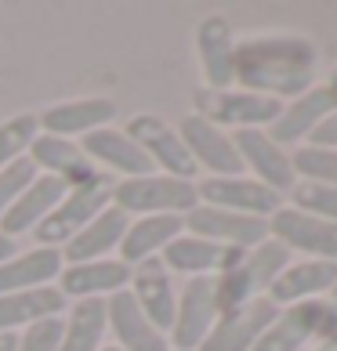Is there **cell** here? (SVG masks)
I'll use <instances>...</instances> for the list:
<instances>
[{"label":"cell","mask_w":337,"mask_h":351,"mask_svg":"<svg viewBox=\"0 0 337 351\" xmlns=\"http://www.w3.org/2000/svg\"><path fill=\"white\" fill-rule=\"evenodd\" d=\"M30 163L36 171H44L51 178L66 181L69 189L87 185V181L102 178L95 171V163H87V156L80 152V145H73L69 138H51V134H36V141L30 145Z\"/></svg>","instance_id":"23"},{"label":"cell","mask_w":337,"mask_h":351,"mask_svg":"<svg viewBox=\"0 0 337 351\" xmlns=\"http://www.w3.org/2000/svg\"><path fill=\"white\" fill-rule=\"evenodd\" d=\"M15 344H19L15 333H0V351H15Z\"/></svg>","instance_id":"39"},{"label":"cell","mask_w":337,"mask_h":351,"mask_svg":"<svg viewBox=\"0 0 337 351\" xmlns=\"http://www.w3.org/2000/svg\"><path fill=\"white\" fill-rule=\"evenodd\" d=\"M312 351H337V333H330L327 341H319V344H312Z\"/></svg>","instance_id":"38"},{"label":"cell","mask_w":337,"mask_h":351,"mask_svg":"<svg viewBox=\"0 0 337 351\" xmlns=\"http://www.w3.org/2000/svg\"><path fill=\"white\" fill-rule=\"evenodd\" d=\"M243 254L247 250H232V246L181 232V236L160 254V261H163L167 271H178V276H189V279H218L222 271H229L236 265Z\"/></svg>","instance_id":"14"},{"label":"cell","mask_w":337,"mask_h":351,"mask_svg":"<svg viewBox=\"0 0 337 351\" xmlns=\"http://www.w3.org/2000/svg\"><path fill=\"white\" fill-rule=\"evenodd\" d=\"M290 206L301 214H312L319 221H334L337 225V189L316 185V181H297L290 189Z\"/></svg>","instance_id":"33"},{"label":"cell","mask_w":337,"mask_h":351,"mask_svg":"<svg viewBox=\"0 0 337 351\" xmlns=\"http://www.w3.org/2000/svg\"><path fill=\"white\" fill-rule=\"evenodd\" d=\"M66 192H69L66 181H58L51 174H36L33 185L25 189L15 203H11V210L4 217H0V232H4L8 239L22 236V232H33L62 199H66Z\"/></svg>","instance_id":"22"},{"label":"cell","mask_w":337,"mask_h":351,"mask_svg":"<svg viewBox=\"0 0 337 351\" xmlns=\"http://www.w3.org/2000/svg\"><path fill=\"white\" fill-rule=\"evenodd\" d=\"M196 106L200 116L211 120L214 127H222L229 134H240V131H268L279 116V101L262 98L254 90H243V87H229V90H200L196 95Z\"/></svg>","instance_id":"5"},{"label":"cell","mask_w":337,"mask_h":351,"mask_svg":"<svg viewBox=\"0 0 337 351\" xmlns=\"http://www.w3.org/2000/svg\"><path fill=\"white\" fill-rule=\"evenodd\" d=\"M58 348H62V319L36 322V326L25 330L15 344V351H58Z\"/></svg>","instance_id":"35"},{"label":"cell","mask_w":337,"mask_h":351,"mask_svg":"<svg viewBox=\"0 0 337 351\" xmlns=\"http://www.w3.org/2000/svg\"><path fill=\"white\" fill-rule=\"evenodd\" d=\"M131 290L135 304L146 311V319L156 326L160 333H171V322H174V308H178V293H174V282H171V271L163 268L160 257L152 261H141L131 268Z\"/></svg>","instance_id":"17"},{"label":"cell","mask_w":337,"mask_h":351,"mask_svg":"<svg viewBox=\"0 0 337 351\" xmlns=\"http://www.w3.org/2000/svg\"><path fill=\"white\" fill-rule=\"evenodd\" d=\"M36 131H40V123H36L33 112L11 116V120L0 123V171L22 160V152L36 141Z\"/></svg>","instance_id":"32"},{"label":"cell","mask_w":337,"mask_h":351,"mask_svg":"<svg viewBox=\"0 0 337 351\" xmlns=\"http://www.w3.org/2000/svg\"><path fill=\"white\" fill-rule=\"evenodd\" d=\"M308 145H316V149H337V106L327 112V120L316 127V134L308 138Z\"/></svg>","instance_id":"36"},{"label":"cell","mask_w":337,"mask_h":351,"mask_svg":"<svg viewBox=\"0 0 337 351\" xmlns=\"http://www.w3.org/2000/svg\"><path fill=\"white\" fill-rule=\"evenodd\" d=\"M113 116H116V106L109 98H73V101L51 106L36 123H40L51 138H69V134L98 131V127H106Z\"/></svg>","instance_id":"25"},{"label":"cell","mask_w":337,"mask_h":351,"mask_svg":"<svg viewBox=\"0 0 337 351\" xmlns=\"http://www.w3.org/2000/svg\"><path fill=\"white\" fill-rule=\"evenodd\" d=\"M127 134L141 145V152L149 156L152 167H160V174L192 181L196 163H192V156L185 149V141H181L178 127H167L163 120H156V116H138V120L127 127Z\"/></svg>","instance_id":"15"},{"label":"cell","mask_w":337,"mask_h":351,"mask_svg":"<svg viewBox=\"0 0 337 351\" xmlns=\"http://www.w3.org/2000/svg\"><path fill=\"white\" fill-rule=\"evenodd\" d=\"M127 232V214L116 210V206H106L91 225H84L76 236L66 243L62 257H69V265H84V261H102L109 250H116Z\"/></svg>","instance_id":"28"},{"label":"cell","mask_w":337,"mask_h":351,"mask_svg":"<svg viewBox=\"0 0 337 351\" xmlns=\"http://www.w3.org/2000/svg\"><path fill=\"white\" fill-rule=\"evenodd\" d=\"M196 196L203 206H218V210L232 214H247V217H272L283 206V196H276L272 189H265L262 181H254L247 174L240 178H203L196 185Z\"/></svg>","instance_id":"11"},{"label":"cell","mask_w":337,"mask_h":351,"mask_svg":"<svg viewBox=\"0 0 337 351\" xmlns=\"http://www.w3.org/2000/svg\"><path fill=\"white\" fill-rule=\"evenodd\" d=\"M218 315V290H214V279H189L185 290L178 293V308H174V322H171V333L167 341L174 348L171 351H196L207 333L214 330Z\"/></svg>","instance_id":"8"},{"label":"cell","mask_w":337,"mask_h":351,"mask_svg":"<svg viewBox=\"0 0 337 351\" xmlns=\"http://www.w3.org/2000/svg\"><path fill=\"white\" fill-rule=\"evenodd\" d=\"M337 106V101L330 98V90L323 87V84H316L312 90H305V95H297L294 101H287V106L279 109V116H276V123L268 127V134H272V141H279L283 149H301V145H308V138L316 134V127L327 120V112Z\"/></svg>","instance_id":"18"},{"label":"cell","mask_w":337,"mask_h":351,"mask_svg":"<svg viewBox=\"0 0 337 351\" xmlns=\"http://www.w3.org/2000/svg\"><path fill=\"white\" fill-rule=\"evenodd\" d=\"M268 236L279 246H287L290 257H312V261H334L337 265V225L334 221H319L312 214L294 210L283 203L276 214L268 217Z\"/></svg>","instance_id":"7"},{"label":"cell","mask_w":337,"mask_h":351,"mask_svg":"<svg viewBox=\"0 0 337 351\" xmlns=\"http://www.w3.org/2000/svg\"><path fill=\"white\" fill-rule=\"evenodd\" d=\"M62 250L55 246H36V250L15 254L11 261L0 265V293H19V290H36L51 286V279L62 276Z\"/></svg>","instance_id":"27"},{"label":"cell","mask_w":337,"mask_h":351,"mask_svg":"<svg viewBox=\"0 0 337 351\" xmlns=\"http://www.w3.org/2000/svg\"><path fill=\"white\" fill-rule=\"evenodd\" d=\"M11 250H15V239H8L4 232H0V265H4V261H11V257H15Z\"/></svg>","instance_id":"37"},{"label":"cell","mask_w":337,"mask_h":351,"mask_svg":"<svg viewBox=\"0 0 337 351\" xmlns=\"http://www.w3.org/2000/svg\"><path fill=\"white\" fill-rule=\"evenodd\" d=\"M178 134L185 141V149L196 163V171H211V178H240L243 174V160L236 152V141H232L229 131L214 127L211 120H203L200 112L185 116L178 123Z\"/></svg>","instance_id":"10"},{"label":"cell","mask_w":337,"mask_h":351,"mask_svg":"<svg viewBox=\"0 0 337 351\" xmlns=\"http://www.w3.org/2000/svg\"><path fill=\"white\" fill-rule=\"evenodd\" d=\"M236 33H232L229 19L207 15L196 25V55L207 90H229L236 87Z\"/></svg>","instance_id":"13"},{"label":"cell","mask_w":337,"mask_h":351,"mask_svg":"<svg viewBox=\"0 0 337 351\" xmlns=\"http://www.w3.org/2000/svg\"><path fill=\"white\" fill-rule=\"evenodd\" d=\"M290 261H294L290 250H287V246H279L272 236L265 243H257L254 250H247L229 271H222V276L214 279L218 308L232 311V308H243V304H251V301L268 297V286L276 282V276Z\"/></svg>","instance_id":"2"},{"label":"cell","mask_w":337,"mask_h":351,"mask_svg":"<svg viewBox=\"0 0 337 351\" xmlns=\"http://www.w3.org/2000/svg\"><path fill=\"white\" fill-rule=\"evenodd\" d=\"M337 279L334 261H312V257H297L276 276V282L268 286V301L276 308H290L301 301H319L330 293V286Z\"/></svg>","instance_id":"19"},{"label":"cell","mask_w":337,"mask_h":351,"mask_svg":"<svg viewBox=\"0 0 337 351\" xmlns=\"http://www.w3.org/2000/svg\"><path fill=\"white\" fill-rule=\"evenodd\" d=\"M290 156H294L297 181H316V185H330V189H337V149L301 145V149H294Z\"/></svg>","instance_id":"31"},{"label":"cell","mask_w":337,"mask_h":351,"mask_svg":"<svg viewBox=\"0 0 337 351\" xmlns=\"http://www.w3.org/2000/svg\"><path fill=\"white\" fill-rule=\"evenodd\" d=\"M181 232H185V217H174V214L138 217L127 225L124 239H120V261L127 268H135L141 261H152V257H160Z\"/></svg>","instance_id":"24"},{"label":"cell","mask_w":337,"mask_h":351,"mask_svg":"<svg viewBox=\"0 0 337 351\" xmlns=\"http://www.w3.org/2000/svg\"><path fill=\"white\" fill-rule=\"evenodd\" d=\"M276 304L262 297V301H251L243 308H232V311H222L214 322V330L207 333V341L196 348V351H254L257 337L265 333V326L276 319Z\"/></svg>","instance_id":"16"},{"label":"cell","mask_w":337,"mask_h":351,"mask_svg":"<svg viewBox=\"0 0 337 351\" xmlns=\"http://www.w3.org/2000/svg\"><path fill=\"white\" fill-rule=\"evenodd\" d=\"M80 152L95 163H106L109 171H116L120 178H146L156 167L149 163V156L141 152V145L127 134V131H113V127H98V131L84 134Z\"/></svg>","instance_id":"20"},{"label":"cell","mask_w":337,"mask_h":351,"mask_svg":"<svg viewBox=\"0 0 337 351\" xmlns=\"http://www.w3.org/2000/svg\"><path fill=\"white\" fill-rule=\"evenodd\" d=\"M323 87H327V90H330V98L337 101V66L330 69V76H327V84H323Z\"/></svg>","instance_id":"40"},{"label":"cell","mask_w":337,"mask_h":351,"mask_svg":"<svg viewBox=\"0 0 337 351\" xmlns=\"http://www.w3.org/2000/svg\"><path fill=\"white\" fill-rule=\"evenodd\" d=\"M131 282V268L124 261H84V265H69L62 271V286L58 290L66 297H102V293H120Z\"/></svg>","instance_id":"29"},{"label":"cell","mask_w":337,"mask_h":351,"mask_svg":"<svg viewBox=\"0 0 337 351\" xmlns=\"http://www.w3.org/2000/svg\"><path fill=\"white\" fill-rule=\"evenodd\" d=\"M185 232L189 236H200V239H211V243H222V246H232V250H254L257 243L268 239V221L200 203L196 210L185 214Z\"/></svg>","instance_id":"12"},{"label":"cell","mask_w":337,"mask_h":351,"mask_svg":"<svg viewBox=\"0 0 337 351\" xmlns=\"http://www.w3.org/2000/svg\"><path fill=\"white\" fill-rule=\"evenodd\" d=\"M102 351H120V348H102Z\"/></svg>","instance_id":"42"},{"label":"cell","mask_w":337,"mask_h":351,"mask_svg":"<svg viewBox=\"0 0 337 351\" xmlns=\"http://www.w3.org/2000/svg\"><path fill=\"white\" fill-rule=\"evenodd\" d=\"M337 333V311L327 297L319 301H301L290 308H279L276 319L257 337L254 351H305L319 341Z\"/></svg>","instance_id":"3"},{"label":"cell","mask_w":337,"mask_h":351,"mask_svg":"<svg viewBox=\"0 0 337 351\" xmlns=\"http://www.w3.org/2000/svg\"><path fill=\"white\" fill-rule=\"evenodd\" d=\"M66 308V293L58 286H36V290L0 293V333H11L19 326H36L44 319H58Z\"/></svg>","instance_id":"26"},{"label":"cell","mask_w":337,"mask_h":351,"mask_svg":"<svg viewBox=\"0 0 337 351\" xmlns=\"http://www.w3.org/2000/svg\"><path fill=\"white\" fill-rule=\"evenodd\" d=\"M232 141H236L243 171H251L254 181H262L265 189L276 192V196H290V189L297 185L290 149H283L279 141H272L268 131H240V134H232Z\"/></svg>","instance_id":"9"},{"label":"cell","mask_w":337,"mask_h":351,"mask_svg":"<svg viewBox=\"0 0 337 351\" xmlns=\"http://www.w3.org/2000/svg\"><path fill=\"white\" fill-rule=\"evenodd\" d=\"M33 181H36V167L30 163V156H22V160H15L11 167L0 171V217L11 210V203H15Z\"/></svg>","instance_id":"34"},{"label":"cell","mask_w":337,"mask_h":351,"mask_svg":"<svg viewBox=\"0 0 337 351\" xmlns=\"http://www.w3.org/2000/svg\"><path fill=\"white\" fill-rule=\"evenodd\" d=\"M113 206L124 214H174L185 217L189 210L200 206L196 185L181 178H167V174H146V178H124L120 185H113Z\"/></svg>","instance_id":"4"},{"label":"cell","mask_w":337,"mask_h":351,"mask_svg":"<svg viewBox=\"0 0 337 351\" xmlns=\"http://www.w3.org/2000/svg\"><path fill=\"white\" fill-rule=\"evenodd\" d=\"M319 51L301 33H262L236 44V87L279 106L316 87Z\"/></svg>","instance_id":"1"},{"label":"cell","mask_w":337,"mask_h":351,"mask_svg":"<svg viewBox=\"0 0 337 351\" xmlns=\"http://www.w3.org/2000/svg\"><path fill=\"white\" fill-rule=\"evenodd\" d=\"M109 326L116 333V348L120 351H171V341H167V333H160L152 322L146 319V311L135 304L131 290H120L113 293L109 301Z\"/></svg>","instance_id":"21"},{"label":"cell","mask_w":337,"mask_h":351,"mask_svg":"<svg viewBox=\"0 0 337 351\" xmlns=\"http://www.w3.org/2000/svg\"><path fill=\"white\" fill-rule=\"evenodd\" d=\"M327 301L334 304V311H337V279H334V286H330V293H327Z\"/></svg>","instance_id":"41"},{"label":"cell","mask_w":337,"mask_h":351,"mask_svg":"<svg viewBox=\"0 0 337 351\" xmlns=\"http://www.w3.org/2000/svg\"><path fill=\"white\" fill-rule=\"evenodd\" d=\"M113 203V189L106 185V178H95L87 181V185H76L66 192V199H62L55 210H51L40 225H36V243L40 246H66L76 232H80L84 225H91L106 206Z\"/></svg>","instance_id":"6"},{"label":"cell","mask_w":337,"mask_h":351,"mask_svg":"<svg viewBox=\"0 0 337 351\" xmlns=\"http://www.w3.org/2000/svg\"><path fill=\"white\" fill-rule=\"evenodd\" d=\"M109 330V308L102 297L73 304L69 322H62V348L58 351H102V337Z\"/></svg>","instance_id":"30"}]
</instances>
